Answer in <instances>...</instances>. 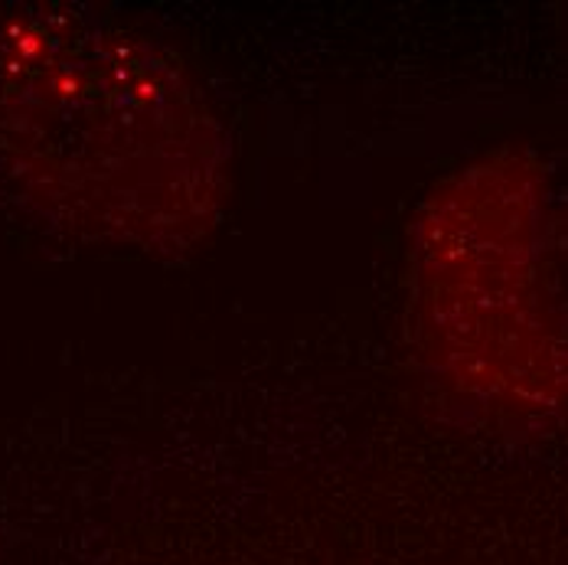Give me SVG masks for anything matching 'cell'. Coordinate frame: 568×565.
Instances as JSON below:
<instances>
[{"instance_id": "obj_2", "label": "cell", "mask_w": 568, "mask_h": 565, "mask_svg": "<svg viewBox=\"0 0 568 565\" xmlns=\"http://www.w3.org/2000/svg\"><path fill=\"white\" fill-rule=\"evenodd\" d=\"M438 294L452 304L464 383L513 405L568 393V324L542 272V190L532 164L467 168L442 200Z\"/></svg>"}, {"instance_id": "obj_1", "label": "cell", "mask_w": 568, "mask_h": 565, "mask_svg": "<svg viewBox=\"0 0 568 565\" xmlns=\"http://www.w3.org/2000/svg\"><path fill=\"white\" fill-rule=\"evenodd\" d=\"M0 144L82 226L128 239L200 226L220 200V141L186 75L95 17L3 27Z\"/></svg>"}]
</instances>
